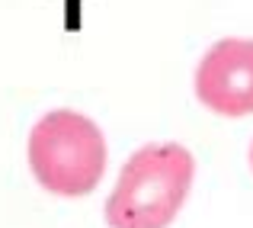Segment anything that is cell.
Returning a JSON list of instances; mask_svg holds the SVG:
<instances>
[{
	"instance_id": "4",
	"label": "cell",
	"mask_w": 253,
	"mask_h": 228,
	"mask_svg": "<svg viewBox=\"0 0 253 228\" xmlns=\"http://www.w3.org/2000/svg\"><path fill=\"white\" fill-rule=\"evenodd\" d=\"M250 167H253V142H250Z\"/></svg>"
},
{
	"instance_id": "1",
	"label": "cell",
	"mask_w": 253,
	"mask_h": 228,
	"mask_svg": "<svg viewBox=\"0 0 253 228\" xmlns=\"http://www.w3.org/2000/svg\"><path fill=\"white\" fill-rule=\"evenodd\" d=\"M196 158L176 142L141 145L106 199L109 228H167L192 190Z\"/></svg>"
},
{
	"instance_id": "2",
	"label": "cell",
	"mask_w": 253,
	"mask_h": 228,
	"mask_svg": "<svg viewBox=\"0 0 253 228\" xmlns=\"http://www.w3.org/2000/svg\"><path fill=\"white\" fill-rule=\"evenodd\" d=\"M29 167L39 186L64 199L93 193L106 171V138L90 116L51 110L29 132Z\"/></svg>"
},
{
	"instance_id": "3",
	"label": "cell",
	"mask_w": 253,
	"mask_h": 228,
	"mask_svg": "<svg viewBox=\"0 0 253 228\" xmlns=\"http://www.w3.org/2000/svg\"><path fill=\"white\" fill-rule=\"evenodd\" d=\"M196 97L221 119L253 116V39H218L196 68Z\"/></svg>"
}]
</instances>
